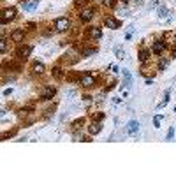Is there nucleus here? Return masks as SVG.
Segmentation results:
<instances>
[{"label": "nucleus", "mask_w": 176, "mask_h": 176, "mask_svg": "<svg viewBox=\"0 0 176 176\" xmlns=\"http://www.w3.org/2000/svg\"><path fill=\"white\" fill-rule=\"evenodd\" d=\"M55 94H56V88L55 86H51V85L44 86L42 92H41V100H51L55 97Z\"/></svg>", "instance_id": "obj_3"}, {"label": "nucleus", "mask_w": 176, "mask_h": 176, "mask_svg": "<svg viewBox=\"0 0 176 176\" xmlns=\"http://www.w3.org/2000/svg\"><path fill=\"white\" fill-rule=\"evenodd\" d=\"M12 94V90H11V88H7V90H4V97H7V95H11Z\"/></svg>", "instance_id": "obj_32"}, {"label": "nucleus", "mask_w": 176, "mask_h": 176, "mask_svg": "<svg viewBox=\"0 0 176 176\" xmlns=\"http://www.w3.org/2000/svg\"><path fill=\"white\" fill-rule=\"evenodd\" d=\"M37 6H39V0H32V2H27V0H23V2H21V7H23L25 11H34Z\"/></svg>", "instance_id": "obj_11"}, {"label": "nucleus", "mask_w": 176, "mask_h": 176, "mask_svg": "<svg viewBox=\"0 0 176 176\" xmlns=\"http://www.w3.org/2000/svg\"><path fill=\"white\" fill-rule=\"evenodd\" d=\"M83 123H85V120L83 118H78V120L72 122V129H79V125H83Z\"/></svg>", "instance_id": "obj_23"}, {"label": "nucleus", "mask_w": 176, "mask_h": 176, "mask_svg": "<svg viewBox=\"0 0 176 176\" xmlns=\"http://www.w3.org/2000/svg\"><path fill=\"white\" fill-rule=\"evenodd\" d=\"M136 6H143V0H136Z\"/></svg>", "instance_id": "obj_33"}, {"label": "nucleus", "mask_w": 176, "mask_h": 176, "mask_svg": "<svg viewBox=\"0 0 176 176\" xmlns=\"http://www.w3.org/2000/svg\"><path fill=\"white\" fill-rule=\"evenodd\" d=\"M16 18V9L14 7H7L2 11V16H0V21H2V25H7L9 21H12Z\"/></svg>", "instance_id": "obj_2"}, {"label": "nucleus", "mask_w": 176, "mask_h": 176, "mask_svg": "<svg viewBox=\"0 0 176 176\" xmlns=\"http://www.w3.org/2000/svg\"><path fill=\"white\" fill-rule=\"evenodd\" d=\"M104 25L109 27V28H113V30H116V28H120V21L115 19V18H106L104 19Z\"/></svg>", "instance_id": "obj_10"}, {"label": "nucleus", "mask_w": 176, "mask_h": 176, "mask_svg": "<svg viewBox=\"0 0 176 176\" xmlns=\"http://www.w3.org/2000/svg\"><path fill=\"white\" fill-rule=\"evenodd\" d=\"M6 50H7V42H6V39H2V42H0V51L6 53Z\"/></svg>", "instance_id": "obj_28"}, {"label": "nucleus", "mask_w": 176, "mask_h": 176, "mask_svg": "<svg viewBox=\"0 0 176 176\" xmlns=\"http://www.w3.org/2000/svg\"><path fill=\"white\" fill-rule=\"evenodd\" d=\"M157 6H159V0H153V2H150V6H148V7L151 9V7H157Z\"/></svg>", "instance_id": "obj_31"}, {"label": "nucleus", "mask_w": 176, "mask_h": 176, "mask_svg": "<svg viewBox=\"0 0 176 176\" xmlns=\"http://www.w3.org/2000/svg\"><path fill=\"white\" fill-rule=\"evenodd\" d=\"M102 4H104V6H107V7H115L116 0H102Z\"/></svg>", "instance_id": "obj_25"}, {"label": "nucleus", "mask_w": 176, "mask_h": 176, "mask_svg": "<svg viewBox=\"0 0 176 176\" xmlns=\"http://www.w3.org/2000/svg\"><path fill=\"white\" fill-rule=\"evenodd\" d=\"M167 65H169V58H160V62H159V71H164Z\"/></svg>", "instance_id": "obj_20"}, {"label": "nucleus", "mask_w": 176, "mask_h": 176, "mask_svg": "<svg viewBox=\"0 0 176 176\" xmlns=\"http://www.w3.org/2000/svg\"><path fill=\"white\" fill-rule=\"evenodd\" d=\"M150 55H151V51H150V50L141 48V50H139V62H141V63H146V62H148V58H150Z\"/></svg>", "instance_id": "obj_12"}, {"label": "nucleus", "mask_w": 176, "mask_h": 176, "mask_svg": "<svg viewBox=\"0 0 176 176\" xmlns=\"http://www.w3.org/2000/svg\"><path fill=\"white\" fill-rule=\"evenodd\" d=\"M95 76L94 74H90V72H85L83 76H81V79H79V85L81 86H85V88H90V86H94L95 85Z\"/></svg>", "instance_id": "obj_5"}, {"label": "nucleus", "mask_w": 176, "mask_h": 176, "mask_svg": "<svg viewBox=\"0 0 176 176\" xmlns=\"http://www.w3.org/2000/svg\"><path fill=\"white\" fill-rule=\"evenodd\" d=\"M118 2H122V4H129V0H118Z\"/></svg>", "instance_id": "obj_35"}, {"label": "nucleus", "mask_w": 176, "mask_h": 176, "mask_svg": "<svg viewBox=\"0 0 176 176\" xmlns=\"http://www.w3.org/2000/svg\"><path fill=\"white\" fill-rule=\"evenodd\" d=\"M92 18H94V9H85V11H81V14H79V19L83 21V23L90 21Z\"/></svg>", "instance_id": "obj_8"}, {"label": "nucleus", "mask_w": 176, "mask_h": 176, "mask_svg": "<svg viewBox=\"0 0 176 176\" xmlns=\"http://www.w3.org/2000/svg\"><path fill=\"white\" fill-rule=\"evenodd\" d=\"M169 97H171V90H166V94H164V100H162V102L159 104V107H164V106H166V104H167V102L171 100Z\"/></svg>", "instance_id": "obj_18"}, {"label": "nucleus", "mask_w": 176, "mask_h": 176, "mask_svg": "<svg viewBox=\"0 0 176 176\" xmlns=\"http://www.w3.org/2000/svg\"><path fill=\"white\" fill-rule=\"evenodd\" d=\"M167 14H169V9H167L166 6H160V7H159V18L164 19V18H167Z\"/></svg>", "instance_id": "obj_17"}, {"label": "nucleus", "mask_w": 176, "mask_h": 176, "mask_svg": "<svg viewBox=\"0 0 176 176\" xmlns=\"http://www.w3.org/2000/svg\"><path fill=\"white\" fill-rule=\"evenodd\" d=\"M53 76L55 78H62V69L60 67H53Z\"/></svg>", "instance_id": "obj_26"}, {"label": "nucleus", "mask_w": 176, "mask_h": 176, "mask_svg": "<svg viewBox=\"0 0 176 176\" xmlns=\"http://www.w3.org/2000/svg\"><path fill=\"white\" fill-rule=\"evenodd\" d=\"M30 51H32V46H19L16 55H18V58H27L30 55Z\"/></svg>", "instance_id": "obj_9"}, {"label": "nucleus", "mask_w": 176, "mask_h": 176, "mask_svg": "<svg viewBox=\"0 0 176 176\" xmlns=\"http://www.w3.org/2000/svg\"><path fill=\"white\" fill-rule=\"evenodd\" d=\"M171 55H173V58H176V48L173 50V53H171Z\"/></svg>", "instance_id": "obj_34"}, {"label": "nucleus", "mask_w": 176, "mask_h": 176, "mask_svg": "<svg viewBox=\"0 0 176 176\" xmlns=\"http://www.w3.org/2000/svg\"><path fill=\"white\" fill-rule=\"evenodd\" d=\"M25 39V28H16L11 32V41L12 42H23Z\"/></svg>", "instance_id": "obj_6"}, {"label": "nucleus", "mask_w": 176, "mask_h": 176, "mask_svg": "<svg viewBox=\"0 0 176 176\" xmlns=\"http://www.w3.org/2000/svg\"><path fill=\"white\" fill-rule=\"evenodd\" d=\"M174 138V127H169V132H167V136H166V141H171Z\"/></svg>", "instance_id": "obj_24"}, {"label": "nucleus", "mask_w": 176, "mask_h": 176, "mask_svg": "<svg viewBox=\"0 0 176 176\" xmlns=\"http://www.w3.org/2000/svg\"><path fill=\"white\" fill-rule=\"evenodd\" d=\"M69 27H71V21H69L67 16H60V18L55 19V28H56V32H65Z\"/></svg>", "instance_id": "obj_1"}, {"label": "nucleus", "mask_w": 176, "mask_h": 176, "mask_svg": "<svg viewBox=\"0 0 176 176\" xmlns=\"http://www.w3.org/2000/svg\"><path fill=\"white\" fill-rule=\"evenodd\" d=\"M115 55H116L120 60H123V58H125V51H123L120 46H116V48H115Z\"/></svg>", "instance_id": "obj_21"}, {"label": "nucleus", "mask_w": 176, "mask_h": 176, "mask_svg": "<svg viewBox=\"0 0 176 176\" xmlns=\"http://www.w3.org/2000/svg\"><path fill=\"white\" fill-rule=\"evenodd\" d=\"M138 130H139V122L138 120H130L129 125H127V134L134 136V134H138Z\"/></svg>", "instance_id": "obj_7"}, {"label": "nucleus", "mask_w": 176, "mask_h": 176, "mask_svg": "<svg viewBox=\"0 0 176 176\" xmlns=\"http://www.w3.org/2000/svg\"><path fill=\"white\" fill-rule=\"evenodd\" d=\"M162 120H164V115H157L155 118H153V125H155V127L159 129V127H160V122H162Z\"/></svg>", "instance_id": "obj_22"}, {"label": "nucleus", "mask_w": 176, "mask_h": 176, "mask_svg": "<svg viewBox=\"0 0 176 176\" xmlns=\"http://www.w3.org/2000/svg\"><path fill=\"white\" fill-rule=\"evenodd\" d=\"M88 37H90V39H100V37H102V32H100V28H97V27H92L90 30H88Z\"/></svg>", "instance_id": "obj_13"}, {"label": "nucleus", "mask_w": 176, "mask_h": 176, "mask_svg": "<svg viewBox=\"0 0 176 176\" xmlns=\"http://www.w3.org/2000/svg\"><path fill=\"white\" fill-rule=\"evenodd\" d=\"M86 2H88V0H76V2H74V6H76V7H79V6H85Z\"/></svg>", "instance_id": "obj_30"}, {"label": "nucleus", "mask_w": 176, "mask_h": 176, "mask_svg": "<svg viewBox=\"0 0 176 176\" xmlns=\"http://www.w3.org/2000/svg\"><path fill=\"white\" fill-rule=\"evenodd\" d=\"M95 53H97V48H90V50H83L81 55H83L85 58H88V56H92V55H95Z\"/></svg>", "instance_id": "obj_19"}, {"label": "nucleus", "mask_w": 176, "mask_h": 176, "mask_svg": "<svg viewBox=\"0 0 176 176\" xmlns=\"http://www.w3.org/2000/svg\"><path fill=\"white\" fill-rule=\"evenodd\" d=\"M100 129H102V123H100V122H94V123L90 125V132H92V134H99Z\"/></svg>", "instance_id": "obj_15"}, {"label": "nucleus", "mask_w": 176, "mask_h": 176, "mask_svg": "<svg viewBox=\"0 0 176 176\" xmlns=\"http://www.w3.org/2000/svg\"><path fill=\"white\" fill-rule=\"evenodd\" d=\"M32 71H34V74H42V72H44V63L35 62V63L32 65Z\"/></svg>", "instance_id": "obj_14"}, {"label": "nucleus", "mask_w": 176, "mask_h": 176, "mask_svg": "<svg viewBox=\"0 0 176 176\" xmlns=\"http://www.w3.org/2000/svg\"><path fill=\"white\" fill-rule=\"evenodd\" d=\"M132 30H134V25H129V27H127V35H125V39H130V37H132Z\"/></svg>", "instance_id": "obj_27"}, {"label": "nucleus", "mask_w": 176, "mask_h": 176, "mask_svg": "<svg viewBox=\"0 0 176 176\" xmlns=\"http://www.w3.org/2000/svg\"><path fill=\"white\" fill-rule=\"evenodd\" d=\"M174 37H176V35H174Z\"/></svg>", "instance_id": "obj_36"}, {"label": "nucleus", "mask_w": 176, "mask_h": 176, "mask_svg": "<svg viewBox=\"0 0 176 176\" xmlns=\"http://www.w3.org/2000/svg\"><path fill=\"white\" fill-rule=\"evenodd\" d=\"M16 134V130H11V132H4L2 134V139H7V138H11V136H14Z\"/></svg>", "instance_id": "obj_29"}, {"label": "nucleus", "mask_w": 176, "mask_h": 176, "mask_svg": "<svg viewBox=\"0 0 176 176\" xmlns=\"http://www.w3.org/2000/svg\"><path fill=\"white\" fill-rule=\"evenodd\" d=\"M123 78H125V83H123V86H130L132 85V76H130V72L127 71V69H123Z\"/></svg>", "instance_id": "obj_16"}, {"label": "nucleus", "mask_w": 176, "mask_h": 176, "mask_svg": "<svg viewBox=\"0 0 176 176\" xmlns=\"http://www.w3.org/2000/svg\"><path fill=\"white\" fill-rule=\"evenodd\" d=\"M166 48H167V42L162 39H157L155 42H151V53H155V55H162Z\"/></svg>", "instance_id": "obj_4"}]
</instances>
